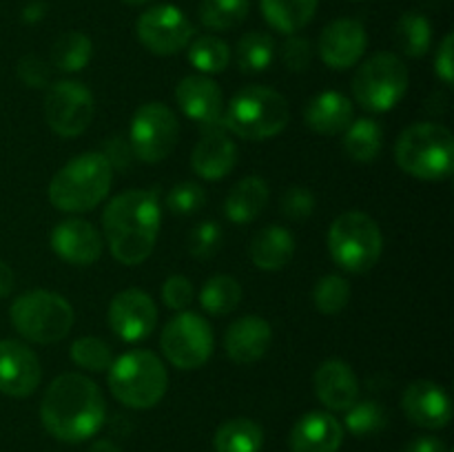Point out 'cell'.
<instances>
[{"mask_svg": "<svg viewBox=\"0 0 454 452\" xmlns=\"http://www.w3.org/2000/svg\"><path fill=\"white\" fill-rule=\"evenodd\" d=\"M106 406L100 386L80 372H65L49 384L40 403V421L58 441L80 443L105 424Z\"/></svg>", "mask_w": 454, "mask_h": 452, "instance_id": "cell-1", "label": "cell"}, {"mask_svg": "<svg viewBox=\"0 0 454 452\" xmlns=\"http://www.w3.org/2000/svg\"><path fill=\"white\" fill-rule=\"evenodd\" d=\"M162 208L153 191L131 189L115 195L102 213L111 255L124 266L142 264L158 242Z\"/></svg>", "mask_w": 454, "mask_h": 452, "instance_id": "cell-2", "label": "cell"}, {"mask_svg": "<svg viewBox=\"0 0 454 452\" xmlns=\"http://www.w3.org/2000/svg\"><path fill=\"white\" fill-rule=\"evenodd\" d=\"M114 168L100 151L69 160L49 184V202L62 213L93 211L109 195Z\"/></svg>", "mask_w": 454, "mask_h": 452, "instance_id": "cell-3", "label": "cell"}, {"mask_svg": "<svg viewBox=\"0 0 454 452\" xmlns=\"http://www.w3.org/2000/svg\"><path fill=\"white\" fill-rule=\"evenodd\" d=\"M395 162L417 180H448L454 171L450 129L439 122H417L408 127L395 142Z\"/></svg>", "mask_w": 454, "mask_h": 452, "instance_id": "cell-4", "label": "cell"}, {"mask_svg": "<svg viewBox=\"0 0 454 452\" xmlns=\"http://www.w3.org/2000/svg\"><path fill=\"white\" fill-rule=\"evenodd\" d=\"M291 118L288 100L269 87H244L222 113V127L242 140H269L286 129Z\"/></svg>", "mask_w": 454, "mask_h": 452, "instance_id": "cell-5", "label": "cell"}, {"mask_svg": "<svg viewBox=\"0 0 454 452\" xmlns=\"http://www.w3.org/2000/svg\"><path fill=\"white\" fill-rule=\"evenodd\" d=\"M109 390L120 403L146 410L162 401L168 388V375L162 359L151 350H129L109 366Z\"/></svg>", "mask_w": 454, "mask_h": 452, "instance_id": "cell-6", "label": "cell"}, {"mask_svg": "<svg viewBox=\"0 0 454 452\" xmlns=\"http://www.w3.org/2000/svg\"><path fill=\"white\" fill-rule=\"evenodd\" d=\"M9 317L13 328L34 344H56L65 339L75 322V313L69 301L58 292L43 291V288L16 297Z\"/></svg>", "mask_w": 454, "mask_h": 452, "instance_id": "cell-7", "label": "cell"}, {"mask_svg": "<svg viewBox=\"0 0 454 452\" xmlns=\"http://www.w3.org/2000/svg\"><path fill=\"white\" fill-rule=\"evenodd\" d=\"M384 235L377 222L364 211H346L328 230V253L340 269L366 273L380 261Z\"/></svg>", "mask_w": 454, "mask_h": 452, "instance_id": "cell-8", "label": "cell"}, {"mask_svg": "<svg viewBox=\"0 0 454 452\" xmlns=\"http://www.w3.org/2000/svg\"><path fill=\"white\" fill-rule=\"evenodd\" d=\"M408 80L411 78L402 58L390 51L375 53L355 74L353 96L362 109L386 113L406 96Z\"/></svg>", "mask_w": 454, "mask_h": 452, "instance_id": "cell-9", "label": "cell"}, {"mask_svg": "<svg viewBox=\"0 0 454 452\" xmlns=\"http://www.w3.org/2000/svg\"><path fill=\"white\" fill-rule=\"evenodd\" d=\"M180 140V122L171 106L162 102H146L133 113L129 127V144L133 155L146 164L167 160Z\"/></svg>", "mask_w": 454, "mask_h": 452, "instance_id": "cell-10", "label": "cell"}, {"mask_svg": "<svg viewBox=\"0 0 454 452\" xmlns=\"http://www.w3.org/2000/svg\"><path fill=\"white\" fill-rule=\"evenodd\" d=\"M213 328L202 315L180 310L171 322L164 326L160 335V348L164 357L180 370H198L211 359Z\"/></svg>", "mask_w": 454, "mask_h": 452, "instance_id": "cell-11", "label": "cell"}, {"mask_svg": "<svg viewBox=\"0 0 454 452\" xmlns=\"http://www.w3.org/2000/svg\"><path fill=\"white\" fill-rule=\"evenodd\" d=\"M96 115L93 93L78 80H58L44 93V120L60 137H78Z\"/></svg>", "mask_w": 454, "mask_h": 452, "instance_id": "cell-12", "label": "cell"}, {"mask_svg": "<svg viewBox=\"0 0 454 452\" xmlns=\"http://www.w3.org/2000/svg\"><path fill=\"white\" fill-rule=\"evenodd\" d=\"M136 34L155 56H176L189 47L195 29L176 4H153L137 18Z\"/></svg>", "mask_w": 454, "mask_h": 452, "instance_id": "cell-13", "label": "cell"}, {"mask_svg": "<svg viewBox=\"0 0 454 452\" xmlns=\"http://www.w3.org/2000/svg\"><path fill=\"white\" fill-rule=\"evenodd\" d=\"M158 323V306L149 292L127 288L118 292L109 304V326L127 344L142 341L153 332Z\"/></svg>", "mask_w": 454, "mask_h": 452, "instance_id": "cell-14", "label": "cell"}, {"mask_svg": "<svg viewBox=\"0 0 454 452\" xmlns=\"http://www.w3.org/2000/svg\"><path fill=\"white\" fill-rule=\"evenodd\" d=\"M368 47L366 27L355 18H337L319 35V58L335 71L350 69L362 60Z\"/></svg>", "mask_w": 454, "mask_h": 452, "instance_id": "cell-15", "label": "cell"}, {"mask_svg": "<svg viewBox=\"0 0 454 452\" xmlns=\"http://www.w3.org/2000/svg\"><path fill=\"white\" fill-rule=\"evenodd\" d=\"M43 379L40 359L34 350L16 339L0 341V393L9 397H29Z\"/></svg>", "mask_w": 454, "mask_h": 452, "instance_id": "cell-16", "label": "cell"}, {"mask_svg": "<svg viewBox=\"0 0 454 452\" xmlns=\"http://www.w3.org/2000/svg\"><path fill=\"white\" fill-rule=\"evenodd\" d=\"M402 408L408 419L426 430H442L452 419L450 394L428 379L412 381L402 394Z\"/></svg>", "mask_w": 454, "mask_h": 452, "instance_id": "cell-17", "label": "cell"}, {"mask_svg": "<svg viewBox=\"0 0 454 452\" xmlns=\"http://www.w3.org/2000/svg\"><path fill=\"white\" fill-rule=\"evenodd\" d=\"M177 106L186 118L198 122L200 127H215L222 124V113H224V97L222 89L217 87L215 80L208 75H186L176 87Z\"/></svg>", "mask_w": 454, "mask_h": 452, "instance_id": "cell-18", "label": "cell"}, {"mask_svg": "<svg viewBox=\"0 0 454 452\" xmlns=\"http://www.w3.org/2000/svg\"><path fill=\"white\" fill-rule=\"evenodd\" d=\"M102 235L96 226L80 217L56 224L51 233V248L60 260L74 266H91L102 255Z\"/></svg>", "mask_w": 454, "mask_h": 452, "instance_id": "cell-19", "label": "cell"}, {"mask_svg": "<svg viewBox=\"0 0 454 452\" xmlns=\"http://www.w3.org/2000/svg\"><path fill=\"white\" fill-rule=\"evenodd\" d=\"M238 164V146L222 124L207 127L191 155V167L202 180L217 182L229 175Z\"/></svg>", "mask_w": 454, "mask_h": 452, "instance_id": "cell-20", "label": "cell"}, {"mask_svg": "<svg viewBox=\"0 0 454 452\" xmlns=\"http://www.w3.org/2000/svg\"><path fill=\"white\" fill-rule=\"evenodd\" d=\"M273 341V328L260 315H247L239 317L226 328L224 350L235 363L248 366V363L260 362L270 348Z\"/></svg>", "mask_w": 454, "mask_h": 452, "instance_id": "cell-21", "label": "cell"}, {"mask_svg": "<svg viewBox=\"0 0 454 452\" xmlns=\"http://www.w3.org/2000/svg\"><path fill=\"white\" fill-rule=\"evenodd\" d=\"M344 425L331 412H306L293 425L288 448L291 452H337L344 441Z\"/></svg>", "mask_w": 454, "mask_h": 452, "instance_id": "cell-22", "label": "cell"}, {"mask_svg": "<svg viewBox=\"0 0 454 452\" xmlns=\"http://www.w3.org/2000/svg\"><path fill=\"white\" fill-rule=\"evenodd\" d=\"M317 399L328 410L346 412L359 399V379L341 359H326L313 375Z\"/></svg>", "mask_w": 454, "mask_h": 452, "instance_id": "cell-23", "label": "cell"}, {"mask_svg": "<svg viewBox=\"0 0 454 452\" xmlns=\"http://www.w3.org/2000/svg\"><path fill=\"white\" fill-rule=\"evenodd\" d=\"M304 122L319 136H340L353 122V105L344 93L322 91L306 105Z\"/></svg>", "mask_w": 454, "mask_h": 452, "instance_id": "cell-24", "label": "cell"}, {"mask_svg": "<svg viewBox=\"0 0 454 452\" xmlns=\"http://www.w3.org/2000/svg\"><path fill=\"white\" fill-rule=\"evenodd\" d=\"M269 198L270 191L266 180H262L260 175H248L239 180L226 195L224 213L235 224H248L255 217H260V213L269 204Z\"/></svg>", "mask_w": 454, "mask_h": 452, "instance_id": "cell-25", "label": "cell"}, {"mask_svg": "<svg viewBox=\"0 0 454 452\" xmlns=\"http://www.w3.org/2000/svg\"><path fill=\"white\" fill-rule=\"evenodd\" d=\"M295 255V238L284 226H266L253 238L251 260L262 270H279Z\"/></svg>", "mask_w": 454, "mask_h": 452, "instance_id": "cell-26", "label": "cell"}, {"mask_svg": "<svg viewBox=\"0 0 454 452\" xmlns=\"http://www.w3.org/2000/svg\"><path fill=\"white\" fill-rule=\"evenodd\" d=\"M319 0H260L264 20L279 34L293 35L317 13Z\"/></svg>", "mask_w": 454, "mask_h": 452, "instance_id": "cell-27", "label": "cell"}, {"mask_svg": "<svg viewBox=\"0 0 454 452\" xmlns=\"http://www.w3.org/2000/svg\"><path fill=\"white\" fill-rule=\"evenodd\" d=\"M213 446L215 452H262L264 430L248 417L229 419L217 428Z\"/></svg>", "mask_w": 454, "mask_h": 452, "instance_id": "cell-28", "label": "cell"}, {"mask_svg": "<svg viewBox=\"0 0 454 452\" xmlns=\"http://www.w3.org/2000/svg\"><path fill=\"white\" fill-rule=\"evenodd\" d=\"M384 144V129L377 120L359 118L344 131V149L355 162H372Z\"/></svg>", "mask_w": 454, "mask_h": 452, "instance_id": "cell-29", "label": "cell"}, {"mask_svg": "<svg viewBox=\"0 0 454 452\" xmlns=\"http://www.w3.org/2000/svg\"><path fill=\"white\" fill-rule=\"evenodd\" d=\"M239 301H242V286L233 275H213L204 282L202 291H200V304L213 317L233 313Z\"/></svg>", "mask_w": 454, "mask_h": 452, "instance_id": "cell-30", "label": "cell"}, {"mask_svg": "<svg viewBox=\"0 0 454 452\" xmlns=\"http://www.w3.org/2000/svg\"><path fill=\"white\" fill-rule=\"evenodd\" d=\"M93 53L91 38L82 31H67L58 35L51 47V65L65 74H78L89 65Z\"/></svg>", "mask_w": 454, "mask_h": 452, "instance_id": "cell-31", "label": "cell"}, {"mask_svg": "<svg viewBox=\"0 0 454 452\" xmlns=\"http://www.w3.org/2000/svg\"><path fill=\"white\" fill-rule=\"evenodd\" d=\"M395 40L408 58H424L433 44V25L419 12H406L395 27Z\"/></svg>", "mask_w": 454, "mask_h": 452, "instance_id": "cell-32", "label": "cell"}, {"mask_svg": "<svg viewBox=\"0 0 454 452\" xmlns=\"http://www.w3.org/2000/svg\"><path fill=\"white\" fill-rule=\"evenodd\" d=\"M235 60L244 74H262L275 60V40L264 31H248L238 40Z\"/></svg>", "mask_w": 454, "mask_h": 452, "instance_id": "cell-33", "label": "cell"}, {"mask_svg": "<svg viewBox=\"0 0 454 452\" xmlns=\"http://www.w3.org/2000/svg\"><path fill=\"white\" fill-rule=\"evenodd\" d=\"M251 9V0H202L200 20L213 31H226L242 25Z\"/></svg>", "mask_w": 454, "mask_h": 452, "instance_id": "cell-34", "label": "cell"}, {"mask_svg": "<svg viewBox=\"0 0 454 452\" xmlns=\"http://www.w3.org/2000/svg\"><path fill=\"white\" fill-rule=\"evenodd\" d=\"M189 62L202 75L222 74L231 62V49L217 35H202L189 44Z\"/></svg>", "mask_w": 454, "mask_h": 452, "instance_id": "cell-35", "label": "cell"}, {"mask_svg": "<svg viewBox=\"0 0 454 452\" xmlns=\"http://www.w3.org/2000/svg\"><path fill=\"white\" fill-rule=\"evenodd\" d=\"M386 424H388V412L375 399H364V401L357 399L346 410L344 425L355 437H372V434L381 433L386 428Z\"/></svg>", "mask_w": 454, "mask_h": 452, "instance_id": "cell-36", "label": "cell"}, {"mask_svg": "<svg viewBox=\"0 0 454 452\" xmlns=\"http://www.w3.org/2000/svg\"><path fill=\"white\" fill-rule=\"evenodd\" d=\"M313 301H315V308H317L322 315H328V317L340 315L350 301L348 279L335 273L324 275V277L317 279V284H315Z\"/></svg>", "mask_w": 454, "mask_h": 452, "instance_id": "cell-37", "label": "cell"}, {"mask_svg": "<svg viewBox=\"0 0 454 452\" xmlns=\"http://www.w3.org/2000/svg\"><path fill=\"white\" fill-rule=\"evenodd\" d=\"M69 353L75 366L89 372H105L114 363V350L100 337H80L71 344Z\"/></svg>", "mask_w": 454, "mask_h": 452, "instance_id": "cell-38", "label": "cell"}, {"mask_svg": "<svg viewBox=\"0 0 454 452\" xmlns=\"http://www.w3.org/2000/svg\"><path fill=\"white\" fill-rule=\"evenodd\" d=\"M222 246V229L217 222L204 220L200 224H195L189 233V248L191 255L195 260H208V257L215 255Z\"/></svg>", "mask_w": 454, "mask_h": 452, "instance_id": "cell-39", "label": "cell"}, {"mask_svg": "<svg viewBox=\"0 0 454 452\" xmlns=\"http://www.w3.org/2000/svg\"><path fill=\"white\" fill-rule=\"evenodd\" d=\"M207 204V193L195 182H180L171 189L167 198V207L176 215H193Z\"/></svg>", "mask_w": 454, "mask_h": 452, "instance_id": "cell-40", "label": "cell"}, {"mask_svg": "<svg viewBox=\"0 0 454 452\" xmlns=\"http://www.w3.org/2000/svg\"><path fill=\"white\" fill-rule=\"evenodd\" d=\"M315 195L306 186H291L282 195V213L288 220H309L315 213Z\"/></svg>", "mask_w": 454, "mask_h": 452, "instance_id": "cell-41", "label": "cell"}, {"mask_svg": "<svg viewBox=\"0 0 454 452\" xmlns=\"http://www.w3.org/2000/svg\"><path fill=\"white\" fill-rule=\"evenodd\" d=\"M18 78L22 80L25 87L31 89H47L49 80H51V71H49L47 62L35 53H27L18 60Z\"/></svg>", "mask_w": 454, "mask_h": 452, "instance_id": "cell-42", "label": "cell"}, {"mask_svg": "<svg viewBox=\"0 0 454 452\" xmlns=\"http://www.w3.org/2000/svg\"><path fill=\"white\" fill-rule=\"evenodd\" d=\"M282 62L288 71H306L313 62V44L301 35H291L282 44Z\"/></svg>", "mask_w": 454, "mask_h": 452, "instance_id": "cell-43", "label": "cell"}, {"mask_svg": "<svg viewBox=\"0 0 454 452\" xmlns=\"http://www.w3.org/2000/svg\"><path fill=\"white\" fill-rule=\"evenodd\" d=\"M162 301L173 310H184L193 301V286L184 275H171L162 286Z\"/></svg>", "mask_w": 454, "mask_h": 452, "instance_id": "cell-44", "label": "cell"}, {"mask_svg": "<svg viewBox=\"0 0 454 452\" xmlns=\"http://www.w3.org/2000/svg\"><path fill=\"white\" fill-rule=\"evenodd\" d=\"M100 153L105 155V160L111 164V168H114V171L115 168H118V171H124V168H129L131 160L136 158L131 151V144H129V140H124V137H120V136L109 137V140L105 142V146H102Z\"/></svg>", "mask_w": 454, "mask_h": 452, "instance_id": "cell-45", "label": "cell"}, {"mask_svg": "<svg viewBox=\"0 0 454 452\" xmlns=\"http://www.w3.org/2000/svg\"><path fill=\"white\" fill-rule=\"evenodd\" d=\"M434 74L442 78L443 84L454 82V35L448 34L446 38L442 40L437 49V56H434Z\"/></svg>", "mask_w": 454, "mask_h": 452, "instance_id": "cell-46", "label": "cell"}, {"mask_svg": "<svg viewBox=\"0 0 454 452\" xmlns=\"http://www.w3.org/2000/svg\"><path fill=\"white\" fill-rule=\"evenodd\" d=\"M406 452H448V450H446V443H443L442 439L426 434V437L412 439V441L408 443Z\"/></svg>", "mask_w": 454, "mask_h": 452, "instance_id": "cell-47", "label": "cell"}, {"mask_svg": "<svg viewBox=\"0 0 454 452\" xmlns=\"http://www.w3.org/2000/svg\"><path fill=\"white\" fill-rule=\"evenodd\" d=\"M44 13H47V4L35 0V3H29L22 9V20H25L27 25H35V22L43 20Z\"/></svg>", "mask_w": 454, "mask_h": 452, "instance_id": "cell-48", "label": "cell"}, {"mask_svg": "<svg viewBox=\"0 0 454 452\" xmlns=\"http://www.w3.org/2000/svg\"><path fill=\"white\" fill-rule=\"evenodd\" d=\"M13 291V270L0 260V297H7Z\"/></svg>", "mask_w": 454, "mask_h": 452, "instance_id": "cell-49", "label": "cell"}, {"mask_svg": "<svg viewBox=\"0 0 454 452\" xmlns=\"http://www.w3.org/2000/svg\"><path fill=\"white\" fill-rule=\"evenodd\" d=\"M89 452H122V450H120L114 441H109V439H100V441H96L91 448H89Z\"/></svg>", "mask_w": 454, "mask_h": 452, "instance_id": "cell-50", "label": "cell"}, {"mask_svg": "<svg viewBox=\"0 0 454 452\" xmlns=\"http://www.w3.org/2000/svg\"><path fill=\"white\" fill-rule=\"evenodd\" d=\"M124 4H131V7H137V4H149L153 3V0H122Z\"/></svg>", "mask_w": 454, "mask_h": 452, "instance_id": "cell-51", "label": "cell"}]
</instances>
